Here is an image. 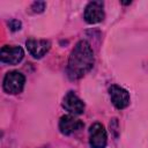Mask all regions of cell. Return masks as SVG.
I'll use <instances>...</instances> for the list:
<instances>
[{
    "label": "cell",
    "instance_id": "5",
    "mask_svg": "<svg viewBox=\"0 0 148 148\" xmlns=\"http://www.w3.org/2000/svg\"><path fill=\"white\" fill-rule=\"evenodd\" d=\"M24 57V51L21 46H8L5 45L1 47L0 58L1 61L8 65H17L22 61Z\"/></svg>",
    "mask_w": 148,
    "mask_h": 148
},
{
    "label": "cell",
    "instance_id": "8",
    "mask_svg": "<svg viewBox=\"0 0 148 148\" xmlns=\"http://www.w3.org/2000/svg\"><path fill=\"white\" fill-rule=\"evenodd\" d=\"M62 106L72 114H81L84 112V103L73 91H68L62 99Z\"/></svg>",
    "mask_w": 148,
    "mask_h": 148
},
{
    "label": "cell",
    "instance_id": "11",
    "mask_svg": "<svg viewBox=\"0 0 148 148\" xmlns=\"http://www.w3.org/2000/svg\"><path fill=\"white\" fill-rule=\"evenodd\" d=\"M8 25L10 28V30H13V31H16V30L21 29V22L18 20H10L8 22Z\"/></svg>",
    "mask_w": 148,
    "mask_h": 148
},
{
    "label": "cell",
    "instance_id": "6",
    "mask_svg": "<svg viewBox=\"0 0 148 148\" xmlns=\"http://www.w3.org/2000/svg\"><path fill=\"white\" fill-rule=\"evenodd\" d=\"M109 94H110V98H111L112 104L117 109H119V110L125 109L130 104V94L123 87L117 86V84H112L109 88Z\"/></svg>",
    "mask_w": 148,
    "mask_h": 148
},
{
    "label": "cell",
    "instance_id": "3",
    "mask_svg": "<svg viewBox=\"0 0 148 148\" xmlns=\"http://www.w3.org/2000/svg\"><path fill=\"white\" fill-rule=\"evenodd\" d=\"M104 3L102 1H90L84 9V21L89 24L99 23L104 18Z\"/></svg>",
    "mask_w": 148,
    "mask_h": 148
},
{
    "label": "cell",
    "instance_id": "10",
    "mask_svg": "<svg viewBox=\"0 0 148 148\" xmlns=\"http://www.w3.org/2000/svg\"><path fill=\"white\" fill-rule=\"evenodd\" d=\"M31 8H32V10L35 13H42L45 9V2H43V1H36V2L32 3V7Z\"/></svg>",
    "mask_w": 148,
    "mask_h": 148
},
{
    "label": "cell",
    "instance_id": "7",
    "mask_svg": "<svg viewBox=\"0 0 148 148\" xmlns=\"http://www.w3.org/2000/svg\"><path fill=\"white\" fill-rule=\"evenodd\" d=\"M83 126H84V124L80 119L75 118L72 114H65L59 120V130L65 135H69L74 132L81 130Z\"/></svg>",
    "mask_w": 148,
    "mask_h": 148
},
{
    "label": "cell",
    "instance_id": "9",
    "mask_svg": "<svg viewBox=\"0 0 148 148\" xmlns=\"http://www.w3.org/2000/svg\"><path fill=\"white\" fill-rule=\"evenodd\" d=\"M25 45H27L29 53L34 58H37V59L45 56V53L50 50V46H51L50 42L46 39H34V38L28 39Z\"/></svg>",
    "mask_w": 148,
    "mask_h": 148
},
{
    "label": "cell",
    "instance_id": "1",
    "mask_svg": "<svg viewBox=\"0 0 148 148\" xmlns=\"http://www.w3.org/2000/svg\"><path fill=\"white\" fill-rule=\"evenodd\" d=\"M95 58L90 44L87 40H80L76 43L74 49L71 52L68 65H67V75L71 80L81 79L87 74L94 66Z\"/></svg>",
    "mask_w": 148,
    "mask_h": 148
},
{
    "label": "cell",
    "instance_id": "4",
    "mask_svg": "<svg viewBox=\"0 0 148 148\" xmlns=\"http://www.w3.org/2000/svg\"><path fill=\"white\" fill-rule=\"evenodd\" d=\"M108 135L101 123H95L89 128V145L91 148H104L106 146Z\"/></svg>",
    "mask_w": 148,
    "mask_h": 148
},
{
    "label": "cell",
    "instance_id": "2",
    "mask_svg": "<svg viewBox=\"0 0 148 148\" xmlns=\"http://www.w3.org/2000/svg\"><path fill=\"white\" fill-rule=\"evenodd\" d=\"M24 83H25L24 75L17 71H12L5 75L2 87L6 92L14 95V94H18L23 90Z\"/></svg>",
    "mask_w": 148,
    "mask_h": 148
}]
</instances>
